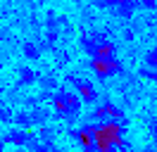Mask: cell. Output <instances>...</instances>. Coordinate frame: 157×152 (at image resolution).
I'll return each instance as SVG.
<instances>
[{"label": "cell", "instance_id": "obj_1", "mask_svg": "<svg viewBox=\"0 0 157 152\" xmlns=\"http://www.w3.org/2000/svg\"><path fill=\"white\" fill-rule=\"evenodd\" d=\"M124 150H126V124L119 121L95 124V152H124Z\"/></svg>", "mask_w": 157, "mask_h": 152}, {"label": "cell", "instance_id": "obj_2", "mask_svg": "<svg viewBox=\"0 0 157 152\" xmlns=\"http://www.w3.org/2000/svg\"><path fill=\"white\" fill-rule=\"evenodd\" d=\"M50 104H52L55 116L62 119V121H76L81 116V107H83V102L76 95V90H69L67 86H59L57 90L52 93Z\"/></svg>", "mask_w": 157, "mask_h": 152}, {"label": "cell", "instance_id": "obj_3", "mask_svg": "<svg viewBox=\"0 0 157 152\" xmlns=\"http://www.w3.org/2000/svg\"><path fill=\"white\" fill-rule=\"evenodd\" d=\"M74 90H76V95L81 97V102L83 104H98V88H95V83L93 81H88V78H83V76H76V74H67V78H64Z\"/></svg>", "mask_w": 157, "mask_h": 152}, {"label": "cell", "instance_id": "obj_4", "mask_svg": "<svg viewBox=\"0 0 157 152\" xmlns=\"http://www.w3.org/2000/svg\"><path fill=\"white\" fill-rule=\"evenodd\" d=\"M88 66H90V71L98 76V78H102V81L121 74V69H124L119 57H90Z\"/></svg>", "mask_w": 157, "mask_h": 152}, {"label": "cell", "instance_id": "obj_5", "mask_svg": "<svg viewBox=\"0 0 157 152\" xmlns=\"http://www.w3.org/2000/svg\"><path fill=\"white\" fill-rule=\"evenodd\" d=\"M69 138L76 142L81 152H95V124H81L78 128L69 131Z\"/></svg>", "mask_w": 157, "mask_h": 152}, {"label": "cell", "instance_id": "obj_6", "mask_svg": "<svg viewBox=\"0 0 157 152\" xmlns=\"http://www.w3.org/2000/svg\"><path fill=\"white\" fill-rule=\"evenodd\" d=\"M90 119L95 124H102V121H119V124H126V114L121 107L112 102H102V104H95V109L90 114Z\"/></svg>", "mask_w": 157, "mask_h": 152}, {"label": "cell", "instance_id": "obj_7", "mask_svg": "<svg viewBox=\"0 0 157 152\" xmlns=\"http://www.w3.org/2000/svg\"><path fill=\"white\" fill-rule=\"evenodd\" d=\"M5 142L14 147H26L36 142V135L31 133V128H12L10 133H5Z\"/></svg>", "mask_w": 157, "mask_h": 152}, {"label": "cell", "instance_id": "obj_8", "mask_svg": "<svg viewBox=\"0 0 157 152\" xmlns=\"http://www.w3.org/2000/svg\"><path fill=\"white\" fill-rule=\"evenodd\" d=\"M17 83L19 86H31L38 81V74H36V69H31V66H19V71H17Z\"/></svg>", "mask_w": 157, "mask_h": 152}, {"label": "cell", "instance_id": "obj_9", "mask_svg": "<svg viewBox=\"0 0 157 152\" xmlns=\"http://www.w3.org/2000/svg\"><path fill=\"white\" fill-rule=\"evenodd\" d=\"M21 55L26 57V59H40V45L38 43H33V40H24L21 43Z\"/></svg>", "mask_w": 157, "mask_h": 152}, {"label": "cell", "instance_id": "obj_10", "mask_svg": "<svg viewBox=\"0 0 157 152\" xmlns=\"http://www.w3.org/2000/svg\"><path fill=\"white\" fill-rule=\"evenodd\" d=\"M136 0H124V2H119L117 7L112 10L114 14H119L121 19H128V17H133V10H136Z\"/></svg>", "mask_w": 157, "mask_h": 152}, {"label": "cell", "instance_id": "obj_11", "mask_svg": "<svg viewBox=\"0 0 157 152\" xmlns=\"http://www.w3.org/2000/svg\"><path fill=\"white\" fill-rule=\"evenodd\" d=\"M14 124H17V128H31L33 126V116H31L29 109H21V112L14 114Z\"/></svg>", "mask_w": 157, "mask_h": 152}, {"label": "cell", "instance_id": "obj_12", "mask_svg": "<svg viewBox=\"0 0 157 152\" xmlns=\"http://www.w3.org/2000/svg\"><path fill=\"white\" fill-rule=\"evenodd\" d=\"M14 114H17V112H12L7 104L0 107V124H14Z\"/></svg>", "mask_w": 157, "mask_h": 152}, {"label": "cell", "instance_id": "obj_13", "mask_svg": "<svg viewBox=\"0 0 157 152\" xmlns=\"http://www.w3.org/2000/svg\"><path fill=\"white\" fill-rule=\"evenodd\" d=\"M145 66L157 69V48H150V50L145 52Z\"/></svg>", "mask_w": 157, "mask_h": 152}, {"label": "cell", "instance_id": "obj_14", "mask_svg": "<svg viewBox=\"0 0 157 152\" xmlns=\"http://www.w3.org/2000/svg\"><path fill=\"white\" fill-rule=\"evenodd\" d=\"M31 116H33V124H45L48 121V109H43V107H36L33 112H31Z\"/></svg>", "mask_w": 157, "mask_h": 152}, {"label": "cell", "instance_id": "obj_15", "mask_svg": "<svg viewBox=\"0 0 157 152\" xmlns=\"http://www.w3.org/2000/svg\"><path fill=\"white\" fill-rule=\"evenodd\" d=\"M140 76H145V78H150L152 83H157V69H150V66H143L140 71H138Z\"/></svg>", "mask_w": 157, "mask_h": 152}, {"label": "cell", "instance_id": "obj_16", "mask_svg": "<svg viewBox=\"0 0 157 152\" xmlns=\"http://www.w3.org/2000/svg\"><path fill=\"white\" fill-rule=\"evenodd\" d=\"M140 7H145V10H155L157 7V0H136Z\"/></svg>", "mask_w": 157, "mask_h": 152}, {"label": "cell", "instance_id": "obj_17", "mask_svg": "<svg viewBox=\"0 0 157 152\" xmlns=\"http://www.w3.org/2000/svg\"><path fill=\"white\" fill-rule=\"evenodd\" d=\"M57 64L59 66H62V64H69V52H67V50H62V52L57 55Z\"/></svg>", "mask_w": 157, "mask_h": 152}, {"label": "cell", "instance_id": "obj_18", "mask_svg": "<svg viewBox=\"0 0 157 152\" xmlns=\"http://www.w3.org/2000/svg\"><path fill=\"white\" fill-rule=\"evenodd\" d=\"M121 36H124L126 43H131V40H133V28H124V33H121Z\"/></svg>", "mask_w": 157, "mask_h": 152}, {"label": "cell", "instance_id": "obj_19", "mask_svg": "<svg viewBox=\"0 0 157 152\" xmlns=\"http://www.w3.org/2000/svg\"><path fill=\"white\" fill-rule=\"evenodd\" d=\"M33 152H50V147H48V145H38Z\"/></svg>", "mask_w": 157, "mask_h": 152}, {"label": "cell", "instance_id": "obj_20", "mask_svg": "<svg viewBox=\"0 0 157 152\" xmlns=\"http://www.w3.org/2000/svg\"><path fill=\"white\" fill-rule=\"evenodd\" d=\"M5 145H7V142H5V138H0V152H5Z\"/></svg>", "mask_w": 157, "mask_h": 152}, {"label": "cell", "instance_id": "obj_21", "mask_svg": "<svg viewBox=\"0 0 157 152\" xmlns=\"http://www.w3.org/2000/svg\"><path fill=\"white\" fill-rule=\"evenodd\" d=\"M0 69H2V57H0Z\"/></svg>", "mask_w": 157, "mask_h": 152}]
</instances>
